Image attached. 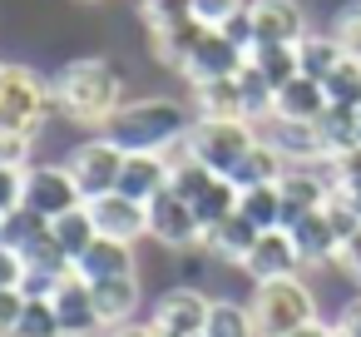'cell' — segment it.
<instances>
[{"instance_id": "30", "label": "cell", "mask_w": 361, "mask_h": 337, "mask_svg": "<svg viewBox=\"0 0 361 337\" xmlns=\"http://www.w3.org/2000/svg\"><path fill=\"white\" fill-rule=\"evenodd\" d=\"M193 213H198V228H203V233H208V228H218L223 218H233V213H238V184L218 174V179L193 199Z\"/></svg>"}, {"instance_id": "15", "label": "cell", "mask_w": 361, "mask_h": 337, "mask_svg": "<svg viewBox=\"0 0 361 337\" xmlns=\"http://www.w3.org/2000/svg\"><path fill=\"white\" fill-rule=\"evenodd\" d=\"M90 213H94L99 238H119V243L149 238V203H139L129 194H104V199L90 203Z\"/></svg>"}, {"instance_id": "2", "label": "cell", "mask_w": 361, "mask_h": 337, "mask_svg": "<svg viewBox=\"0 0 361 337\" xmlns=\"http://www.w3.org/2000/svg\"><path fill=\"white\" fill-rule=\"evenodd\" d=\"M50 90H55V110L65 114V119H75V124H109V114L124 105V75L109 65V60H99V55H90V60H70L55 80H50Z\"/></svg>"}, {"instance_id": "25", "label": "cell", "mask_w": 361, "mask_h": 337, "mask_svg": "<svg viewBox=\"0 0 361 337\" xmlns=\"http://www.w3.org/2000/svg\"><path fill=\"white\" fill-rule=\"evenodd\" d=\"M317 139L326 149V159L346 154L361 144V110H346V105H326L322 119H317Z\"/></svg>"}, {"instance_id": "46", "label": "cell", "mask_w": 361, "mask_h": 337, "mask_svg": "<svg viewBox=\"0 0 361 337\" xmlns=\"http://www.w3.org/2000/svg\"><path fill=\"white\" fill-rule=\"evenodd\" d=\"M109 337H159V332H154L149 322H124V327H114Z\"/></svg>"}, {"instance_id": "13", "label": "cell", "mask_w": 361, "mask_h": 337, "mask_svg": "<svg viewBox=\"0 0 361 337\" xmlns=\"http://www.w3.org/2000/svg\"><path fill=\"white\" fill-rule=\"evenodd\" d=\"M50 302H55V312H60L65 337H99V332H104V317H99L94 288H90L80 273L60 278V283H55V292H50Z\"/></svg>"}, {"instance_id": "50", "label": "cell", "mask_w": 361, "mask_h": 337, "mask_svg": "<svg viewBox=\"0 0 361 337\" xmlns=\"http://www.w3.org/2000/svg\"><path fill=\"white\" fill-rule=\"evenodd\" d=\"M99 337H109V332H99Z\"/></svg>"}, {"instance_id": "3", "label": "cell", "mask_w": 361, "mask_h": 337, "mask_svg": "<svg viewBox=\"0 0 361 337\" xmlns=\"http://www.w3.org/2000/svg\"><path fill=\"white\" fill-rule=\"evenodd\" d=\"M50 110H55L50 80H40L30 65H6L0 70V129L35 139V129L45 124Z\"/></svg>"}, {"instance_id": "20", "label": "cell", "mask_w": 361, "mask_h": 337, "mask_svg": "<svg viewBox=\"0 0 361 337\" xmlns=\"http://www.w3.org/2000/svg\"><path fill=\"white\" fill-rule=\"evenodd\" d=\"M203 20L193 16V20H178V25H164V30H149V50H154V60L159 65H169V70H178L183 75V65H188V55L198 50V40H203Z\"/></svg>"}, {"instance_id": "49", "label": "cell", "mask_w": 361, "mask_h": 337, "mask_svg": "<svg viewBox=\"0 0 361 337\" xmlns=\"http://www.w3.org/2000/svg\"><path fill=\"white\" fill-rule=\"evenodd\" d=\"M336 337H346V332H336Z\"/></svg>"}, {"instance_id": "21", "label": "cell", "mask_w": 361, "mask_h": 337, "mask_svg": "<svg viewBox=\"0 0 361 337\" xmlns=\"http://www.w3.org/2000/svg\"><path fill=\"white\" fill-rule=\"evenodd\" d=\"M94 288V302H99V317H104V332L134 322L139 312V273H124V278H109V283H90Z\"/></svg>"}, {"instance_id": "18", "label": "cell", "mask_w": 361, "mask_h": 337, "mask_svg": "<svg viewBox=\"0 0 361 337\" xmlns=\"http://www.w3.org/2000/svg\"><path fill=\"white\" fill-rule=\"evenodd\" d=\"M257 238H262V228H252L243 213H233V218H223L218 228H208V233L198 238V248H203V253H213L218 263H233V268H243Z\"/></svg>"}, {"instance_id": "14", "label": "cell", "mask_w": 361, "mask_h": 337, "mask_svg": "<svg viewBox=\"0 0 361 337\" xmlns=\"http://www.w3.org/2000/svg\"><path fill=\"white\" fill-rule=\"evenodd\" d=\"M247 65V50H238L223 30H203V40H198V50L188 55V65H183V75L193 80V85H208V80H233L238 70Z\"/></svg>"}, {"instance_id": "40", "label": "cell", "mask_w": 361, "mask_h": 337, "mask_svg": "<svg viewBox=\"0 0 361 337\" xmlns=\"http://www.w3.org/2000/svg\"><path fill=\"white\" fill-rule=\"evenodd\" d=\"M25 292L20 288H0V337H16V327H20V312H25Z\"/></svg>"}, {"instance_id": "6", "label": "cell", "mask_w": 361, "mask_h": 337, "mask_svg": "<svg viewBox=\"0 0 361 337\" xmlns=\"http://www.w3.org/2000/svg\"><path fill=\"white\" fill-rule=\"evenodd\" d=\"M124 149L119 144H109L104 134L99 139H85L75 154H70V174H75V184H80V194H85V203H94V199H104V194H119V174H124Z\"/></svg>"}, {"instance_id": "7", "label": "cell", "mask_w": 361, "mask_h": 337, "mask_svg": "<svg viewBox=\"0 0 361 337\" xmlns=\"http://www.w3.org/2000/svg\"><path fill=\"white\" fill-rule=\"evenodd\" d=\"M80 203H85V194H80V184L65 164H30L25 169V208L35 218L55 223V218L75 213Z\"/></svg>"}, {"instance_id": "39", "label": "cell", "mask_w": 361, "mask_h": 337, "mask_svg": "<svg viewBox=\"0 0 361 337\" xmlns=\"http://www.w3.org/2000/svg\"><path fill=\"white\" fill-rule=\"evenodd\" d=\"M25 169H0V213H6V218L25 208Z\"/></svg>"}, {"instance_id": "23", "label": "cell", "mask_w": 361, "mask_h": 337, "mask_svg": "<svg viewBox=\"0 0 361 337\" xmlns=\"http://www.w3.org/2000/svg\"><path fill=\"white\" fill-rule=\"evenodd\" d=\"M193 114H198V119H247V105H243V85H238V75H233V80L193 85Z\"/></svg>"}, {"instance_id": "26", "label": "cell", "mask_w": 361, "mask_h": 337, "mask_svg": "<svg viewBox=\"0 0 361 337\" xmlns=\"http://www.w3.org/2000/svg\"><path fill=\"white\" fill-rule=\"evenodd\" d=\"M247 65H252L272 90H287V85L302 75V65H297V45H252Z\"/></svg>"}, {"instance_id": "29", "label": "cell", "mask_w": 361, "mask_h": 337, "mask_svg": "<svg viewBox=\"0 0 361 337\" xmlns=\"http://www.w3.org/2000/svg\"><path fill=\"white\" fill-rule=\"evenodd\" d=\"M282 174H287V164H282V154L277 149H267L262 139L247 149V159L233 169V184L238 189H257V184H282Z\"/></svg>"}, {"instance_id": "5", "label": "cell", "mask_w": 361, "mask_h": 337, "mask_svg": "<svg viewBox=\"0 0 361 337\" xmlns=\"http://www.w3.org/2000/svg\"><path fill=\"white\" fill-rule=\"evenodd\" d=\"M252 144H257V124L252 119H198L193 134L183 139V154L198 159L203 169L233 179V169L247 159Z\"/></svg>"}, {"instance_id": "45", "label": "cell", "mask_w": 361, "mask_h": 337, "mask_svg": "<svg viewBox=\"0 0 361 337\" xmlns=\"http://www.w3.org/2000/svg\"><path fill=\"white\" fill-rule=\"evenodd\" d=\"M336 332L361 337V297H346V307H341V317H336Z\"/></svg>"}, {"instance_id": "32", "label": "cell", "mask_w": 361, "mask_h": 337, "mask_svg": "<svg viewBox=\"0 0 361 337\" xmlns=\"http://www.w3.org/2000/svg\"><path fill=\"white\" fill-rule=\"evenodd\" d=\"M341 60H346V55H341V45L331 40V30H326V35H307V40L297 45V65H302L307 80H326Z\"/></svg>"}, {"instance_id": "12", "label": "cell", "mask_w": 361, "mask_h": 337, "mask_svg": "<svg viewBox=\"0 0 361 337\" xmlns=\"http://www.w3.org/2000/svg\"><path fill=\"white\" fill-rule=\"evenodd\" d=\"M247 20H252V40L257 45H302L312 35L307 30V11L297 6V0H252Z\"/></svg>"}, {"instance_id": "28", "label": "cell", "mask_w": 361, "mask_h": 337, "mask_svg": "<svg viewBox=\"0 0 361 337\" xmlns=\"http://www.w3.org/2000/svg\"><path fill=\"white\" fill-rule=\"evenodd\" d=\"M238 213L252 228H282V189L277 184H257V189H238Z\"/></svg>"}, {"instance_id": "4", "label": "cell", "mask_w": 361, "mask_h": 337, "mask_svg": "<svg viewBox=\"0 0 361 337\" xmlns=\"http://www.w3.org/2000/svg\"><path fill=\"white\" fill-rule=\"evenodd\" d=\"M247 307H252L262 337H292V332H302L307 322H317V302H312V288H307L302 278L257 283V292H252Z\"/></svg>"}, {"instance_id": "43", "label": "cell", "mask_w": 361, "mask_h": 337, "mask_svg": "<svg viewBox=\"0 0 361 337\" xmlns=\"http://www.w3.org/2000/svg\"><path fill=\"white\" fill-rule=\"evenodd\" d=\"M336 268H341L346 278H356V283H361V228H356V233L341 243V258H336Z\"/></svg>"}, {"instance_id": "31", "label": "cell", "mask_w": 361, "mask_h": 337, "mask_svg": "<svg viewBox=\"0 0 361 337\" xmlns=\"http://www.w3.org/2000/svg\"><path fill=\"white\" fill-rule=\"evenodd\" d=\"M50 228H55V238H60V248H65V253H70L75 263H80V258H85V253H90L94 243H99V228H94V213H90V203H80L75 213H65V218H55Z\"/></svg>"}, {"instance_id": "42", "label": "cell", "mask_w": 361, "mask_h": 337, "mask_svg": "<svg viewBox=\"0 0 361 337\" xmlns=\"http://www.w3.org/2000/svg\"><path fill=\"white\" fill-rule=\"evenodd\" d=\"M20 283H25V258L11 243H0V288H20Z\"/></svg>"}, {"instance_id": "8", "label": "cell", "mask_w": 361, "mask_h": 337, "mask_svg": "<svg viewBox=\"0 0 361 337\" xmlns=\"http://www.w3.org/2000/svg\"><path fill=\"white\" fill-rule=\"evenodd\" d=\"M208 307H213V297H203L198 288H169V292L154 302L149 327H154L159 337H203Z\"/></svg>"}, {"instance_id": "36", "label": "cell", "mask_w": 361, "mask_h": 337, "mask_svg": "<svg viewBox=\"0 0 361 337\" xmlns=\"http://www.w3.org/2000/svg\"><path fill=\"white\" fill-rule=\"evenodd\" d=\"M331 40L341 45L346 60H361V0H351V6L336 11V20H331Z\"/></svg>"}, {"instance_id": "27", "label": "cell", "mask_w": 361, "mask_h": 337, "mask_svg": "<svg viewBox=\"0 0 361 337\" xmlns=\"http://www.w3.org/2000/svg\"><path fill=\"white\" fill-rule=\"evenodd\" d=\"M203 337H262V332H257V317H252V307H247V302H233V297H213Z\"/></svg>"}, {"instance_id": "24", "label": "cell", "mask_w": 361, "mask_h": 337, "mask_svg": "<svg viewBox=\"0 0 361 337\" xmlns=\"http://www.w3.org/2000/svg\"><path fill=\"white\" fill-rule=\"evenodd\" d=\"M326 105H331V100H326V85H322V80H307V75H297L287 90H277V105H272V114H282V119H302V124H317Z\"/></svg>"}, {"instance_id": "11", "label": "cell", "mask_w": 361, "mask_h": 337, "mask_svg": "<svg viewBox=\"0 0 361 337\" xmlns=\"http://www.w3.org/2000/svg\"><path fill=\"white\" fill-rule=\"evenodd\" d=\"M149 238H154V243H164V248H193V243L203 238L193 203H188V199H178L173 189L154 194V199H149Z\"/></svg>"}, {"instance_id": "48", "label": "cell", "mask_w": 361, "mask_h": 337, "mask_svg": "<svg viewBox=\"0 0 361 337\" xmlns=\"http://www.w3.org/2000/svg\"><path fill=\"white\" fill-rule=\"evenodd\" d=\"M0 243H6V213H0Z\"/></svg>"}, {"instance_id": "47", "label": "cell", "mask_w": 361, "mask_h": 337, "mask_svg": "<svg viewBox=\"0 0 361 337\" xmlns=\"http://www.w3.org/2000/svg\"><path fill=\"white\" fill-rule=\"evenodd\" d=\"M292 337H336V327H322V322H307L302 332H292Z\"/></svg>"}, {"instance_id": "44", "label": "cell", "mask_w": 361, "mask_h": 337, "mask_svg": "<svg viewBox=\"0 0 361 337\" xmlns=\"http://www.w3.org/2000/svg\"><path fill=\"white\" fill-rule=\"evenodd\" d=\"M223 35H228L238 50H247V55H252V45H257V40H252V20H247V11H243V16H233V20L223 25Z\"/></svg>"}, {"instance_id": "35", "label": "cell", "mask_w": 361, "mask_h": 337, "mask_svg": "<svg viewBox=\"0 0 361 337\" xmlns=\"http://www.w3.org/2000/svg\"><path fill=\"white\" fill-rule=\"evenodd\" d=\"M16 337H65L55 302H50V297H30V302H25V312H20V327H16Z\"/></svg>"}, {"instance_id": "22", "label": "cell", "mask_w": 361, "mask_h": 337, "mask_svg": "<svg viewBox=\"0 0 361 337\" xmlns=\"http://www.w3.org/2000/svg\"><path fill=\"white\" fill-rule=\"evenodd\" d=\"M75 273L85 278V283H109V278H124V273H134V243H119V238H99L80 263H75Z\"/></svg>"}, {"instance_id": "38", "label": "cell", "mask_w": 361, "mask_h": 337, "mask_svg": "<svg viewBox=\"0 0 361 337\" xmlns=\"http://www.w3.org/2000/svg\"><path fill=\"white\" fill-rule=\"evenodd\" d=\"M252 6V0H193V16L203 20V25H213V30H223L233 16H243Z\"/></svg>"}, {"instance_id": "37", "label": "cell", "mask_w": 361, "mask_h": 337, "mask_svg": "<svg viewBox=\"0 0 361 337\" xmlns=\"http://www.w3.org/2000/svg\"><path fill=\"white\" fill-rule=\"evenodd\" d=\"M139 6H144V20H149V30H164V25L193 20V0H139Z\"/></svg>"}, {"instance_id": "41", "label": "cell", "mask_w": 361, "mask_h": 337, "mask_svg": "<svg viewBox=\"0 0 361 337\" xmlns=\"http://www.w3.org/2000/svg\"><path fill=\"white\" fill-rule=\"evenodd\" d=\"M30 164V139L0 129V169H25Z\"/></svg>"}, {"instance_id": "34", "label": "cell", "mask_w": 361, "mask_h": 337, "mask_svg": "<svg viewBox=\"0 0 361 337\" xmlns=\"http://www.w3.org/2000/svg\"><path fill=\"white\" fill-rule=\"evenodd\" d=\"M322 85H326V100H331V105L361 110V60H341Z\"/></svg>"}, {"instance_id": "17", "label": "cell", "mask_w": 361, "mask_h": 337, "mask_svg": "<svg viewBox=\"0 0 361 337\" xmlns=\"http://www.w3.org/2000/svg\"><path fill=\"white\" fill-rule=\"evenodd\" d=\"M173 184V154H129L124 174H119V194L149 203L154 194H164Z\"/></svg>"}, {"instance_id": "19", "label": "cell", "mask_w": 361, "mask_h": 337, "mask_svg": "<svg viewBox=\"0 0 361 337\" xmlns=\"http://www.w3.org/2000/svg\"><path fill=\"white\" fill-rule=\"evenodd\" d=\"M292 243H297V253H302V268L312 263H336L341 258V238H336V228H331V218H326V208H317V213H307V218H297L292 228Z\"/></svg>"}, {"instance_id": "1", "label": "cell", "mask_w": 361, "mask_h": 337, "mask_svg": "<svg viewBox=\"0 0 361 337\" xmlns=\"http://www.w3.org/2000/svg\"><path fill=\"white\" fill-rule=\"evenodd\" d=\"M193 124H198V114L183 100L149 95V100H124L99 134L109 144H119L124 154H173V149H183Z\"/></svg>"}, {"instance_id": "51", "label": "cell", "mask_w": 361, "mask_h": 337, "mask_svg": "<svg viewBox=\"0 0 361 337\" xmlns=\"http://www.w3.org/2000/svg\"><path fill=\"white\" fill-rule=\"evenodd\" d=\"M0 70H6V65H0Z\"/></svg>"}, {"instance_id": "16", "label": "cell", "mask_w": 361, "mask_h": 337, "mask_svg": "<svg viewBox=\"0 0 361 337\" xmlns=\"http://www.w3.org/2000/svg\"><path fill=\"white\" fill-rule=\"evenodd\" d=\"M297 268H302V253H297V243H292V233H287V228H267V233L252 243L247 263H243V273H247L252 283L297 278Z\"/></svg>"}, {"instance_id": "33", "label": "cell", "mask_w": 361, "mask_h": 337, "mask_svg": "<svg viewBox=\"0 0 361 337\" xmlns=\"http://www.w3.org/2000/svg\"><path fill=\"white\" fill-rule=\"evenodd\" d=\"M238 85H243V105H247V119L252 124H262L267 114H272V105H277V90L252 70V65H243L238 70Z\"/></svg>"}, {"instance_id": "10", "label": "cell", "mask_w": 361, "mask_h": 337, "mask_svg": "<svg viewBox=\"0 0 361 337\" xmlns=\"http://www.w3.org/2000/svg\"><path fill=\"white\" fill-rule=\"evenodd\" d=\"M257 139H262L267 149H277L287 169H297V164H326V149H322V139H317V124L267 114V119L257 124Z\"/></svg>"}, {"instance_id": "9", "label": "cell", "mask_w": 361, "mask_h": 337, "mask_svg": "<svg viewBox=\"0 0 361 337\" xmlns=\"http://www.w3.org/2000/svg\"><path fill=\"white\" fill-rule=\"evenodd\" d=\"M282 228H292L297 218H307V213H317V208H326V199L336 194L331 189V174H326V164H297V169H287L282 174Z\"/></svg>"}]
</instances>
